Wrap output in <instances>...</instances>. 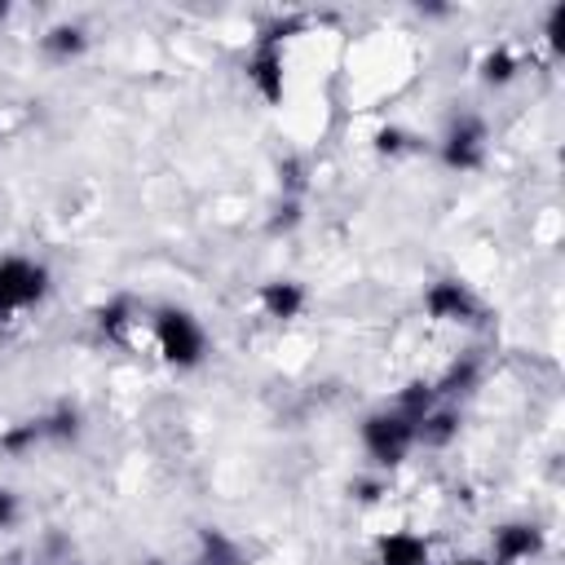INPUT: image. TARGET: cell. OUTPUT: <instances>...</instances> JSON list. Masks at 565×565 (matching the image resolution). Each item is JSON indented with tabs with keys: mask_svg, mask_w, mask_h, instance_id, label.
Here are the masks:
<instances>
[{
	"mask_svg": "<svg viewBox=\"0 0 565 565\" xmlns=\"http://www.w3.org/2000/svg\"><path fill=\"white\" fill-rule=\"evenodd\" d=\"M415 433H419V419L406 415L402 406H388L362 419V446L380 468H397L415 450Z\"/></svg>",
	"mask_w": 565,
	"mask_h": 565,
	"instance_id": "1",
	"label": "cell"
},
{
	"mask_svg": "<svg viewBox=\"0 0 565 565\" xmlns=\"http://www.w3.org/2000/svg\"><path fill=\"white\" fill-rule=\"evenodd\" d=\"M154 340H159L163 362L177 366V371H194V366L207 358V335H203L199 318L185 313V309L163 305V309L154 313Z\"/></svg>",
	"mask_w": 565,
	"mask_h": 565,
	"instance_id": "2",
	"label": "cell"
},
{
	"mask_svg": "<svg viewBox=\"0 0 565 565\" xmlns=\"http://www.w3.org/2000/svg\"><path fill=\"white\" fill-rule=\"evenodd\" d=\"M49 291V269L26 256H4L0 260V318L40 305Z\"/></svg>",
	"mask_w": 565,
	"mask_h": 565,
	"instance_id": "3",
	"label": "cell"
},
{
	"mask_svg": "<svg viewBox=\"0 0 565 565\" xmlns=\"http://www.w3.org/2000/svg\"><path fill=\"white\" fill-rule=\"evenodd\" d=\"M300 22H278V26H269L260 40H256V49H252V57H247V79H252V88L274 106V102H282V35L287 31H296Z\"/></svg>",
	"mask_w": 565,
	"mask_h": 565,
	"instance_id": "4",
	"label": "cell"
},
{
	"mask_svg": "<svg viewBox=\"0 0 565 565\" xmlns=\"http://www.w3.org/2000/svg\"><path fill=\"white\" fill-rule=\"evenodd\" d=\"M486 159V124L477 115H459L450 119L446 137H441V163L455 172H472Z\"/></svg>",
	"mask_w": 565,
	"mask_h": 565,
	"instance_id": "5",
	"label": "cell"
},
{
	"mask_svg": "<svg viewBox=\"0 0 565 565\" xmlns=\"http://www.w3.org/2000/svg\"><path fill=\"white\" fill-rule=\"evenodd\" d=\"M424 309H428V318H437V322H481V300L463 287V282H455V278H437L428 291H424Z\"/></svg>",
	"mask_w": 565,
	"mask_h": 565,
	"instance_id": "6",
	"label": "cell"
},
{
	"mask_svg": "<svg viewBox=\"0 0 565 565\" xmlns=\"http://www.w3.org/2000/svg\"><path fill=\"white\" fill-rule=\"evenodd\" d=\"M543 552V530L525 521H508L494 530V565H521Z\"/></svg>",
	"mask_w": 565,
	"mask_h": 565,
	"instance_id": "7",
	"label": "cell"
},
{
	"mask_svg": "<svg viewBox=\"0 0 565 565\" xmlns=\"http://www.w3.org/2000/svg\"><path fill=\"white\" fill-rule=\"evenodd\" d=\"M375 565H428V543L411 530H393L375 543Z\"/></svg>",
	"mask_w": 565,
	"mask_h": 565,
	"instance_id": "8",
	"label": "cell"
},
{
	"mask_svg": "<svg viewBox=\"0 0 565 565\" xmlns=\"http://www.w3.org/2000/svg\"><path fill=\"white\" fill-rule=\"evenodd\" d=\"M260 305H265L269 318L287 322V318H296V313L305 309V287L291 282V278H274V282L260 287Z\"/></svg>",
	"mask_w": 565,
	"mask_h": 565,
	"instance_id": "9",
	"label": "cell"
},
{
	"mask_svg": "<svg viewBox=\"0 0 565 565\" xmlns=\"http://www.w3.org/2000/svg\"><path fill=\"white\" fill-rule=\"evenodd\" d=\"M455 437H459V411H450V406H433V411L419 419L415 446H433V450H441V446H450Z\"/></svg>",
	"mask_w": 565,
	"mask_h": 565,
	"instance_id": "10",
	"label": "cell"
},
{
	"mask_svg": "<svg viewBox=\"0 0 565 565\" xmlns=\"http://www.w3.org/2000/svg\"><path fill=\"white\" fill-rule=\"evenodd\" d=\"M44 53L53 57V62H71V57H79L84 49H88V35H84V26H71V22H62V26H53L44 40Z\"/></svg>",
	"mask_w": 565,
	"mask_h": 565,
	"instance_id": "11",
	"label": "cell"
},
{
	"mask_svg": "<svg viewBox=\"0 0 565 565\" xmlns=\"http://www.w3.org/2000/svg\"><path fill=\"white\" fill-rule=\"evenodd\" d=\"M199 565H243V552L221 530H203L199 534Z\"/></svg>",
	"mask_w": 565,
	"mask_h": 565,
	"instance_id": "12",
	"label": "cell"
},
{
	"mask_svg": "<svg viewBox=\"0 0 565 565\" xmlns=\"http://www.w3.org/2000/svg\"><path fill=\"white\" fill-rule=\"evenodd\" d=\"M128 322H132V300L128 296H119V300H110V305L97 309V327H102L106 340H124Z\"/></svg>",
	"mask_w": 565,
	"mask_h": 565,
	"instance_id": "13",
	"label": "cell"
},
{
	"mask_svg": "<svg viewBox=\"0 0 565 565\" xmlns=\"http://www.w3.org/2000/svg\"><path fill=\"white\" fill-rule=\"evenodd\" d=\"M512 75H516V57L508 49H494V53L481 57V79L486 84H508Z\"/></svg>",
	"mask_w": 565,
	"mask_h": 565,
	"instance_id": "14",
	"label": "cell"
},
{
	"mask_svg": "<svg viewBox=\"0 0 565 565\" xmlns=\"http://www.w3.org/2000/svg\"><path fill=\"white\" fill-rule=\"evenodd\" d=\"M472 380H477V362H455L433 393H463V388H472Z\"/></svg>",
	"mask_w": 565,
	"mask_h": 565,
	"instance_id": "15",
	"label": "cell"
},
{
	"mask_svg": "<svg viewBox=\"0 0 565 565\" xmlns=\"http://www.w3.org/2000/svg\"><path fill=\"white\" fill-rule=\"evenodd\" d=\"M547 44H552V53H565V4H552V13H547Z\"/></svg>",
	"mask_w": 565,
	"mask_h": 565,
	"instance_id": "16",
	"label": "cell"
},
{
	"mask_svg": "<svg viewBox=\"0 0 565 565\" xmlns=\"http://www.w3.org/2000/svg\"><path fill=\"white\" fill-rule=\"evenodd\" d=\"M18 516H22L18 494H13V490H0V530H13V525H18Z\"/></svg>",
	"mask_w": 565,
	"mask_h": 565,
	"instance_id": "17",
	"label": "cell"
},
{
	"mask_svg": "<svg viewBox=\"0 0 565 565\" xmlns=\"http://www.w3.org/2000/svg\"><path fill=\"white\" fill-rule=\"evenodd\" d=\"M375 146H380L384 154H397V150H406V132H397V128H380V132H375Z\"/></svg>",
	"mask_w": 565,
	"mask_h": 565,
	"instance_id": "18",
	"label": "cell"
},
{
	"mask_svg": "<svg viewBox=\"0 0 565 565\" xmlns=\"http://www.w3.org/2000/svg\"><path fill=\"white\" fill-rule=\"evenodd\" d=\"M450 565H494V561H450Z\"/></svg>",
	"mask_w": 565,
	"mask_h": 565,
	"instance_id": "19",
	"label": "cell"
},
{
	"mask_svg": "<svg viewBox=\"0 0 565 565\" xmlns=\"http://www.w3.org/2000/svg\"><path fill=\"white\" fill-rule=\"evenodd\" d=\"M4 18H9V4H4V0H0V22H4Z\"/></svg>",
	"mask_w": 565,
	"mask_h": 565,
	"instance_id": "20",
	"label": "cell"
},
{
	"mask_svg": "<svg viewBox=\"0 0 565 565\" xmlns=\"http://www.w3.org/2000/svg\"><path fill=\"white\" fill-rule=\"evenodd\" d=\"M146 565H168V561H146Z\"/></svg>",
	"mask_w": 565,
	"mask_h": 565,
	"instance_id": "21",
	"label": "cell"
}]
</instances>
